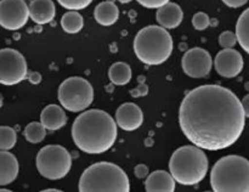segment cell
<instances>
[{"label":"cell","instance_id":"4dcf8cb0","mask_svg":"<svg viewBox=\"0 0 249 192\" xmlns=\"http://www.w3.org/2000/svg\"><path fill=\"white\" fill-rule=\"evenodd\" d=\"M242 106L243 111H245V114L247 118H249V95H246L242 100Z\"/></svg>","mask_w":249,"mask_h":192},{"label":"cell","instance_id":"1f68e13d","mask_svg":"<svg viewBox=\"0 0 249 192\" xmlns=\"http://www.w3.org/2000/svg\"><path fill=\"white\" fill-rule=\"evenodd\" d=\"M119 2H122V4H128V2L133 1V0H118Z\"/></svg>","mask_w":249,"mask_h":192},{"label":"cell","instance_id":"d6a6232c","mask_svg":"<svg viewBox=\"0 0 249 192\" xmlns=\"http://www.w3.org/2000/svg\"><path fill=\"white\" fill-rule=\"evenodd\" d=\"M0 192H9V190H6V189H0Z\"/></svg>","mask_w":249,"mask_h":192},{"label":"cell","instance_id":"ffe728a7","mask_svg":"<svg viewBox=\"0 0 249 192\" xmlns=\"http://www.w3.org/2000/svg\"><path fill=\"white\" fill-rule=\"evenodd\" d=\"M108 77L113 84L125 85L131 79V68L125 62H116L109 67Z\"/></svg>","mask_w":249,"mask_h":192},{"label":"cell","instance_id":"8992f818","mask_svg":"<svg viewBox=\"0 0 249 192\" xmlns=\"http://www.w3.org/2000/svg\"><path fill=\"white\" fill-rule=\"evenodd\" d=\"M169 172L179 184L186 186L197 185L208 173V158L203 150L197 146H181L172 155Z\"/></svg>","mask_w":249,"mask_h":192},{"label":"cell","instance_id":"d4e9b609","mask_svg":"<svg viewBox=\"0 0 249 192\" xmlns=\"http://www.w3.org/2000/svg\"><path fill=\"white\" fill-rule=\"evenodd\" d=\"M58 4L67 10H83L87 6H89L92 2V0H57Z\"/></svg>","mask_w":249,"mask_h":192},{"label":"cell","instance_id":"484cf974","mask_svg":"<svg viewBox=\"0 0 249 192\" xmlns=\"http://www.w3.org/2000/svg\"><path fill=\"white\" fill-rule=\"evenodd\" d=\"M238 43L236 33L231 31H225L219 36V44L224 49H232Z\"/></svg>","mask_w":249,"mask_h":192},{"label":"cell","instance_id":"5bb4252c","mask_svg":"<svg viewBox=\"0 0 249 192\" xmlns=\"http://www.w3.org/2000/svg\"><path fill=\"white\" fill-rule=\"evenodd\" d=\"M156 18L160 26L165 29H174L180 26L184 18V12L181 7L175 2H167L165 5L157 9Z\"/></svg>","mask_w":249,"mask_h":192},{"label":"cell","instance_id":"8fae6325","mask_svg":"<svg viewBox=\"0 0 249 192\" xmlns=\"http://www.w3.org/2000/svg\"><path fill=\"white\" fill-rule=\"evenodd\" d=\"M213 60L211 53L201 48L190 49L181 60L182 70L191 78H203L211 72Z\"/></svg>","mask_w":249,"mask_h":192},{"label":"cell","instance_id":"7c38bea8","mask_svg":"<svg viewBox=\"0 0 249 192\" xmlns=\"http://www.w3.org/2000/svg\"><path fill=\"white\" fill-rule=\"evenodd\" d=\"M214 66L221 77L235 78L242 72L243 57L235 49H224L216 55Z\"/></svg>","mask_w":249,"mask_h":192},{"label":"cell","instance_id":"ba28073f","mask_svg":"<svg viewBox=\"0 0 249 192\" xmlns=\"http://www.w3.org/2000/svg\"><path fill=\"white\" fill-rule=\"evenodd\" d=\"M94 89L87 79L80 77L67 78L58 87V101L70 112H82L91 105Z\"/></svg>","mask_w":249,"mask_h":192},{"label":"cell","instance_id":"d6986e66","mask_svg":"<svg viewBox=\"0 0 249 192\" xmlns=\"http://www.w3.org/2000/svg\"><path fill=\"white\" fill-rule=\"evenodd\" d=\"M94 17L101 26L108 27L116 23L119 18V10L112 1H102L95 7Z\"/></svg>","mask_w":249,"mask_h":192},{"label":"cell","instance_id":"7a4b0ae2","mask_svg":"<svg viewBox=\"0 0 249 192\" xmlns=\"http://www.w3.org/2000/svg\"><path fill=\"white\" fill-rule=\"evenodd\" d=\"M75 146L89 155L108 151L117 140V122L102 109H89L77 117L72 125Z\"/></svg>","mask_w":249,"mask_h":192},{"label":"cell","instance_id":"30bf717a","mask_svg":"<svg viewBox=\"0 0 249 192\" xmlns=\"http://www.w3.org/2000/svg\"><path fill=\"white\" fill-rule=\"evenodd\" d=\"M29 6L24 0L0 1V26L7 31L21 29L28 22Z\"/></svg>","mask_w":249,"mask_h":192},{"label":"cell","instance_id":"4fadbf2b","mask_svg":"<svg viewBox=\"0 0 249 192\" xmlns=\"http://www.w3.org/2000/svg\"><path fill=\"white\" fill-rule=\"evenodd\" d=\"M117 125L125 131L136 130L143 122L142 109L133 102L121 105L116 112Z\"/></svg>","mask_w":249,"mask_h":192},{"label":"cell","instance_id":"277c9868","mask_svg":"<svg viewBox=\"0 0 249 192\" xmlns=\"http://www.w3.org/2000/svg\"><path fill=\"white\" fill-rule=\"evenodd\" d=\"M78 187L80 192H129L130 181L121 167L99 162L83 172Z\"/></svg>","mask_w":249,"mask_h":192},{"label":"cell","instance_id":"83f0119b","mask_svg":"<svg viewBox=\"0 0 249 192\" xmlns=\"http://www.w3.org/2000/svg\"><path fill=\"white\" fill-rule=\"evenodd\" d=\"M136 1L147 9H160V6L169 2V0H136Z\"/></svg>","mask_w":249,"mask_h":192},{"label":"cell","instance_id":"3957f363","mask_svg":"<svg viewBox=\"0 0 249 192\" xmlns=\"http://www.w3.org/2000/svg\"><path fill=\"white\" fill-rule=\"evenodd\" d=\"M214 192H249V160L230 155L220 158L211 172Z\"/></svg>","mask_w":249,"mask_h":192},{"label":"cell","instance_id":"44dd1931","mask_svg":"<svg viewBox=\"0 0 249 192\" xmlns=\"http://www.w3.org/2000/svg\"><path fill=\"white\" fill-rule=\"evenodd\" d=\"M236 35L241 48L249 53V7L238 17L236 23Z\"/></svg>","mask_w":249,"mask_h":192},{"label":"cell","instance_id":"ac0fdd59","mask_svg":"<svg viewBox=\"0 0 249 192\" xmlns=\"http://www.w3.org/2000/svg\"><path fill=\"white\" fill-rule=\"evenodd\" d=\"M40 122L48 130H58L67 123V116L62 107L49 105L41 111Z\"/></svg>","mask_w":249,"mask_h":192},{"label":"cell","instance_id":"4316f807","mask_svg":"<svg viewBox=\"0 0 249 192\" xmlns=\"http://www.w3.org/2000/svg\"><path fill=\"white\" fill-rule=\"evenodd\" d=\"M209 23H211L209 16L204 12H197L192 17V26L197 31H204V29L208 28Z\"/></svg>","mask_w":249,"mask_h":192},{"label":"cell","instance_id":"f546056e","mask_svg":"<svg viewBox=\"0 0 249 192\" xmlns=\"http://www.w3.org/2000/svg\"><path fill=\"white\" fill-rule=\"evenodd\" d=\"M148 174V168L145 164H139L135 168V175L139 179H145Z\"/></svg>","mask_w":249,"mask_h":192},{"label":"cell","instance_id":"7402d4cb","mask_svg":"<svg viewBox=\"0 0 249 192\" xmlns=\"http://www.w3.org/2000/svg\"><path fill=\"white\" fill-rule=\"evenodd\" d=\"M61 26L66 33L75 34L79 33L82 31L83 26H84V19H83L82 15L75 10H70L66 12L61 18Z\"/></svg>","mask_w":249,"mask_h":192},{"label":"cell","instance_id":"2e32d148","mask_svg":"<svg viewBox=\"0 0 249 192\" xmlns=\"http://www.w3.org/2000/svg\"><path fill=\"white\" fill-rule=\"evenodd\" d=\"M56 14L53 0H32L29 4V17L36 24L50 23Z\"/></svg>","mask_w":249,"mask_h":192},{"label":"cell","instance_id":"52a82bcc","mask_svg":"<svg viewBox=\"0 0 249 192\" xmlns=\"http://www.w3.org/2000/svg\"><path fill=\"white\" fill-rule=\"evenodd\" d=\"M36 169L39 174L49 180L63 179L72 167V157L60 145H48L36 155Z\"/></svg>","mask_w":249,"mask_h":192},{"label":"cell","instance_id":"cb8c5ba5","mask_svg":"<svg viewBox=\"0 0 249 192\" xmlns=\"http://www.w3.org/2000/svg\"><path fill=\"white\" fill-rule=\"evenodd\" d=\"M16 131L11 126H0V150H11L16 145Z\"/></svg>","mask_w":249,"mask_h":192},{"label":"cell","instance_id":"5b68a950","mask_svg":"<svg viewBox=\"0 0 249 192\" xmlns=\"http://www.w3.org/2000/svg\"><path fill=\"white\" fill-rule=\"evenodd\" d=\"M174 43L169 32L162 26H147L134 39V51L139 60L148 66H157L170 57Z\"/></svg>","mask_w":249,"mask_h":192},{"label":"cell","instance_id":"f1b7e54d","mask_svg":"<svg viewBox=\"0 0 249 192\" xmlns=\"http://www.w3.org/2000/svg\"><path fill=\"white\" fill-rule=\"evenodd\" d=\"M249 0H223L224 4L229 7H232V9H237V7L243 6L246 5Z\"/></svg>","mask_w":249,"mask_h":192},{"label":"cell","instance_id":"6da1fadb","mask_svg":"<svg viewBox=\"0 0 249 192\" xmlns=\"http://www.w3.org/2000/svg\"><path fill=\"white\" fill-rule=\"evenodd\" d=\"M182 133L195 146L219 151L242 135L246 114L242 101L220 85H201L187 92L179 109Z\"/></svg>","mask_w":249,"mask_h":192},{"label":"cell","instance_id":"9c48e42d","mask_svg":"<svg viewBox=\"0 0 249 192\" xmlns=\"http://www.w3.org/2000/svg\"><path fill=\"white\" fill-rule=\"evenodd\" d=\"M27 62L21 52L14 49L0 50V84L15 85L27 77Z\"/></svg>","mask_w":249,"mask_h":192},{"label":"cell","instance_id":"e0dca14e","mask_svg":"<svg viewBox=\"0 0 249 192\" xmlns=\"http://www.w3.org/2000/svg\"><path fill=\"white\" fill-rule=\"evenodd\" d=\"M18 160L9 151L0 150V186L14 182L18 175Z\"/></svg>","mask_w":249,"mask_h":192},{"label":"cell","instance_id":"9a60e30c","mask_svg":"<svg viewBox=\"0 0 249 192\" xmlns=\"http://www.w3.org/2000/svg\"><path fill=\"white\" fill-rule=\"evenodd\" d=\"M145 190L147 192H174L175 179L165 170H156L146 179Z\"/></svg>","mask_w":249,"mask_h":192},{"label":"cell","instance_id":"603a6c76","mask_svg":"<svg viewBox=\"0 0 249 192\" xmlns=\"http://www.w3.org/2000/svg\"><path fill=\"white\" fill-rule=\"evenodd\" d=\"M46 128L41 124V122H32L24 128V138L28 142L39 143L45 139Z\"/></svg>","mask_w":249,"mask_h":192}]
</instances>
